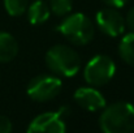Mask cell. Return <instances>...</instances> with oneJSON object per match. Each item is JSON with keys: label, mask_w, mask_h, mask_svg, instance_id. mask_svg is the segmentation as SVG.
Masks as SVG:
<instances>
[{"label": "cell", "mask_w": 134, "mask_h": 133, "mask_svg": "<svg viewBox=\"0 0 134 133\" xmlns=\"http://www.w3.org/2000/svg\"><path fill=\"white\" fill-rule=\"evenodd\" d=\"M49 9L56 16H66L73 9V0H49Z\"/></svg>", "instance_id": "cell-13"}, {"label": "cell", "mask_w": 134, "mask_h": 133, "mask_svg": "<svg viewBox=\"0 0 134 133\" xmlns=\"http://www.w3.org/2000/svg\"><path fill=\"white\" fill-rule=\"evenodd\" d=\"M120 57L129 65L134 67V33L125 34L119 43Z\"/></svg>", "instance_id": "cell-11"}, {"label": "cell", "mask_w": 134, "mask_h": 133, "mask_svg": "<svg viewBox=\"0 0 134 133\" xmlns=\"http://www.w3.org/2000/svg\"><path fill=\"white\" fill-rule=\"evenodd\" d=\"M102 1L112 8H122L129 0H102Z\"/></svg>", "instance_id": "cell-16"}, {"label": "cell", "mask_w": 134, "mask_h": 133, "mask_svg": "<svg viewBox=\"0 0 134 133\" xmlns=\"http://www.w3.org/2000/svg\"><path fill=\"white\" fill-rule=\"evenodd\" d=\"M63 88V82L56 75H39L34 77L27 88L26 93L30 99L35 102H47L56 98Z\"/></svg>", "instance_id": "cell-5"}, {"label": "cell", "mask_w": 134, "mask_h": 133, "mask_svg": "<svg viewBox=\"0 0 134 133\" xmlns=\"http://www.w3.org/2000/svg\"><path fill=\"white\" fill-rule=\"evenodd\" d=\"M96 25L108 37H119L125 31V17L117 10V8L107 7L96 13Z\"/></svg>", "instance_id": "cell-6"}, {"label": "cell", "mask_w": 134, "mask_h": 133, "mask_svg": "<svg viewBox=\"0 0 134 133\" xmlns=\"http://www.w3.org/2000/svg\"><path fill=\"white\" fill-rule=\"evenodd\" d=\"M76 103L90 112H96L103 110L107 104L104 95L94 86H82L74 91L73 95Z\"/></svg>", "instance_id": "cell-8"}, {"label": "cell", "mask_w": 134, "mask_h": 133, "mask_svg": "<svg viewBox=\"0 0 134 133\" xmlns=\"http://www.w3.org/2000/svg\"><path fill=\"white\" fill-rule=\"evenodd\" d=\"M48 69L61 77H73L81 69V56L78 52L65 44L52 46L46 54Z\"/></svg>", "instance_id": "cell-2"}, {"label": "cell", "mask_w": 134, "mask_h": 133, "mask_svg": "<svg viewBox=\"0 0 134 133\" xmlns=\"http://www.w3.org/2000/svg\"><path fill=\"white\" fill-rule=\"evenodd\" d=\"M4 8L12 17L24 14L29 8V0H4Z\"/></svg>", "instance_id": "cell-12"}, {"label": "cell", "mask_w": 134, "mask_h": 133, "mask_svg": "<svg viewBox=\"0 0 134 133\" xmlns=\"http://www.w3.org/2000/svg\"><path fill=\"white\" fill-rule=\"evenodd\" d=\"M17 54L18 43L16 38L7 31H0V63L12 61Z\"/></svg>", "instance_id": "cell-9"}, {"label": "cell", "mask_w": 134, "mask_h": 133, "mask_svg": "<svg viewBox=\"0 0 134 133\" xmlns=\"http://www.w3.org/2000/svg\"><path fill=\"white\" fill-rule=\"evenodd\" d=\"M99 125L103 133H134V106L129 102H116L104 107Z\"/></svg>", "instance_id": "cell-1"}, {"label": "cell", "mask_w": 134, "mask_h": 133, "mask_svg": "<svg viewBox=\"0 0 134 133\" xmlns=\"http://www.w3.org/2000/svg\"><path fill=\"white\" fill-rule=\"evenodd\" d=\"M125 26L130 30V33H134V7L128 10L125 16Z\"/></svg>", "instance_id": "cell-15"}, {"label": "cell", "mask_w": 134, "mask_h": 133, "mask_svg": "<svg viewBox=\"0 0 134 133\" xmlns=\"http://www.w3.org/2000/svg\"><path fill=\"white\" fill-rule=\"evenodd\" d=\"M66 125L64 118L56 112H43L35 116L27 127L26 133H65Z\"/></svg>", "instance_id": "cell-7"}, {"label": "cell", "mask_w": 134, "mask_h": 133, "mask_svg": "<svg viewBox=\"0 0 134 133\" xmlns=\"http://www.w3.org/2000/svg\"><path fill=\"white\" fill-rule=\"evenodd\" d=\"M57 31L70 43L83 46L92 41L95 28L86 14L72 13L60 22V25L57 26Z\"/></svg>", "instance_id": "cell-3"}, {"label": "cell", "mask_w": 134, "mask_h": 133, "mask_svg": "<svg viewBox=\"0 0 134 133\" xmlns=\"http://www.w3.org/2000/svg\"><path fill=\"white\" fill-rule=\"evenodd\" d=\"M13 125L9 118L0 115V133H12Z\"/></svg>", "instance_id": "cell-14"}, {"label": "cell", "mask_w": 134, "mask_h": 133, "mask_svg": "<svg viewBox=\"0 0 134 133\" xmlns=\"http://www.w3.org/2000/svg\"><path fill=\"white\" fill-rule=\"evenodd\" d=\"M51 9L43 0H35L27 8V18L31 25H42L49 18Z\"/></svg>", "instance_id": "cell-10"}, {"label": "cell", "mask_w": 134, "mask_h": 133, "mask_svg": "<svg viewBox=\"0 0 134 133\" xmlns=\"http://www.w3.org/2000/svg\"><path fill=\"white\" fill-rule=\"evenodd\" d=\"M116 73V64L108 55H96L83 69V78L90 86L98 88L108 84Z\"/></svg>", "instance_id": "cell-4"}]
</instances>
